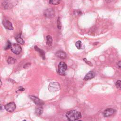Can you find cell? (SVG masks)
Returning a JSON list of instances; mask_svg holds the SVG:
<instances>
[{
	"label": "cell",
	"mask_w": 121,
	"mask_h": 121,
	"mask_svg": "<svg viewBox=\"0 0 121 121\" xmlns=\"http://www.w3.org/2000/svg\"><path fill=\"white\" fill-rule=\"evenodd\" d=\"M15 39L17 41V42H18V43H20L21 44H24L25 43V42L24 41V40L23 39V38L21 37V34H19L18 35H17Z\"/></svg>",
	"instance_id": "9a60e30c"
},
{
	"label": "cell",
	"mask_w": 121,
	"mask_h": 121,
	"mask_svg": "<svg viewBox=\"0 0 121 121\" xmlns=\"http://www.w3.org/2000/svg\"><path fill=\"white\" fill-rule=\"evenodd\" d=\"M67 64L64 62H60L58 65V73L60 75H63L67 69Z\"/></svg>",
	"instance_id": "277c9868"
},
{
	"label": "cell",
	"mask_w": 121,
	"mask_h": 121,
	"mask_svg": "<svg viewBox=\"0 0 121 121\" xmlns=\"http://www.w3.org/2000/svg\"><path fill=\"white\" fill-rule=\"evenodd\" d=\"M34 48H35V49L36 51H37L39 52L40 55L43 58V59L44 60L45 59V52H44L43 50H42L41 49H40L37 46H34Z\"/></svg>",
	"instance_id": "7c38bea8"
},
{
	"label": "cell",
	"mask_w": 121,
	"mask_h": 121,
	"mask_svg": "<svg viewBox=\"0 0 121 121\" xmlns=\"http://www.w3.org/2000/svg\"><path fill=\"white\" fill-rule=\"evenodd\" d=\"M11 46V43H10L9 41H7V44L6 46V47H5V50L9 49L10 48Z\"/></svg>",
	"instance_id": "44dd1931"
},
{
	"label": "cell",
	"mask_w": 121,
	"mask_h": 121,
	"mask_svg": "<svg viewBox=\"0 0 121 121\" xmlns=\"http://www.w3.org/2000/svg\"><path fill=\"white\" fill-rule=\"evenodd\" d=\"M20 91H23L24 90H25V89L23 88V87H22V86H20V87H19V89Z\"/></svg>",
	"instance_id": "d4e9b609"
},
{
	"label": "cell",
	"mask_w": 121,
	"mask_h": 121,
	"mask_svg": "<svg viewBox=\"0 0 121 121\" xmlns=\"http://www.w3.org/2000/svg\"><path fill=\"white\" fill-rule=\"evenodd\" d=\"M46 44L48 46H51L52 44V38L50 35H47L46 37Z\"/></svg>",
	"instance_id": "2e32d148"
},
{
	"label": "cell",
	"mask_w": 121,
	"mask_h": 121,
	"mask_svg": "<svg viewBox=\"0 0 121 121\" xmlns=\"http://www.w3.org/2000/svg\"><path fill=\"white\" fill-rule=\"evenodd\" d=\"M29 97L30 99H31L34 102V103L38 106H42L44 104V103L42 100L36 96H29Z\"/></svg>",
	"instance_id": "ba28073f"
},
{
	"label": "cell",
	"mask_w": 121,
	"mask_h": 121,
	"mask_svg": "<svg viewBox=\"0 0 121 121\" xmlns=\"http://www.w3.org/2000/svg\"><path fill=\"white\" fill-rule=\"evenodd\" d=\"M3 25L7 29L9 30H13V27L12 26V23L8 20L7 19H4L3 22H2Z\"/></svg>",
	"instance_id": "9c48e42d"
},
{
	"label": "cell",
	"mask_w": 121,
	"mask_h": 121,
	"mask_svg": "<svg viewBox=\"0 0 121 121\" xmlns=\"http://www.w3.org/2000/svg\"><path fill=\"white\" fill-rule=\"evenodd\" d=\"M55 12L52 9H46L44 12V15L47 18H52L54 16Z\"/></svg>",
	"instance_id": "52a82bcc"
},
{
	"label": "cell",
	"mask_w": 121,
	"mask_h": 121,
	"mask_svg": "<svg viewBox=\"0 0 121 121\" xmlns=\"http://www.w3.org/2000/svg\"><path fill=\"white\" fill-rule=\"evenodd\" d=\"M10 49L11 51L16 54H19L22 51V48L21 46L17 43H14L11 45Z\"/></svg>",
	"instance_id": "5b68a950"
},
{
	"label": "cell",
	"mask_w": 121,
	"mask_h": 121,
	"mask_svg": "<svg viewBox=\"0 0 121 121\" xmlns=\"http://www.w3.org/2000/svg\"><path fill=\"white\" fill-rule=\"evenodd\" d=\"M116 86L119 88V89H121V81L120 80H117L115 83Z\"/></svg>",
	"instance_id": "ffe728a7"
},
{
	"label": "cell",
	"mask_w": 121,
	"mask_h": 121,
	"mask_svg": "<svg viewBox=\"0 0 121 121\" xmlns=\"http://www.w3.org/2000/svg\"><path fill=\"white\" fill-rule=\"evenodd\" d=\"M66 117L69 121H76L81 117V113L76 110H72L67 112Z\"/></svg>",
	"instance_id": "6da1fadb"
},
{
	"label": "cell",
	"mask_w": 121,
	"mask_h": 121,
	"mask_svg": "<svg viewBox=\"0 0 121 121\" xmlns=\"http://www.w3.org/2000/svg\"><path fill=\"white\" fill-rule=\"evenodd\" d=\"M61 1V0H49V3L51 5H56L59 4Z\"/></svg>",
	"instance_id": "ac0fdd59"
},
{
	"label": "cell",
	"mask_w": 121,
	"mask_h": 121,
	"mask_svg": "<svg viewBox=\"0 0 121 121\" xmlns=\"http://www.w3.org/2000/svg\"><path fill=\"white\" fill-rule=\"evenodd\" d=\"M60 86L58 83L56 82H51L48 86V89L51 92H56L60 90Z\"/></svg>",
	"instance_id": "3957f363"
},
{
	"label": "cell",
	"mask_w": 121,
	"mask_h": 121,
	"mask_svg": "<svg viewBox=\"0 0 121 121\" xmlns=\"http://www.w3.org/2000/svg\"><path fill=\"white\" fill-rule=\"evenodd\" d=\"M60 17H59L58 20H57V26H58V27L59 29H60L61 28V23H60Z\"/></svg>",
	"instance_id": "603a6c76"
},
{
	"label": "cell",
	"mask_w": 121,
	"mask_h": 121,
	"mask_svg": "<svg viewBox=\"0 0 121 121\" xmlns=\"http://www.w3.org/2000/svg\"><path fill=\"white\" fill-rule=\"evenodd\" d=\"M121 62L120 60L118 62H117V66H118V67L119 69H121Z\"/></svg>",
	"instance_id": "cb8c5ba5"
},
{
	"label": "cell",
	"mask_w": 121,
	"mask_h": 121,
	"mask_svg": "<svg viewBox=\"0 0 121 121\" xmlns=\"http://www.w3.org/2000/svg\"><path fill=\"white\" fill-rule=\"evenodd\" d=\"M55 55L59 58H61V59H65L66 57V53L62 51H57Z\"/></svg>",
	"instance_id": "4fadbf2b"
},
{
	"label": "cell",
	"mask_w": 121,
	"mask_h": 121,
	"mask_svg": "<svg viewBox=\"0 0 121 121\" xmlns=\"http://www.w3.org/2000/svg\"><path fill=\"white\" fill-rule=\"evenodd\" d=\"M43 112V108L42 106H38L35 108V113L37 115H40Z\"/></svg>",
	"instance_id": "5bb4252c"
},
{
	"label": "cell",
	"mask_w": 121,
	"mask_h": 121,
	"mask_svg": "<svg viewBox=\"0 0 121 121\" xmlns=\"http://www.w3.org/2000/svg\"><path fill=\"white\" fill-rule=\"evenodd\" d=\"M3 106L2 105H1V104H0V111H2V110H3Z\"/></svg>",
	"instance_id": "484cf974"
},
{
	"label": "cell",
	"mask_w": 121,
	"mask_h": 121,
	"mask_svg": "<svg viewBox=\"0 0 121 121\" xmlns=\"http://www.w3.org/2000/svg\"><path fill=\"white\" fill-rule=\"evenodd\" d=\"M16 108V104L14 102H10L8 104H7L5 106V109L6 110L9 112H12L14 111Z\"/></svg>",
	"instance_id": "8992f818"
},
{
	"label": "cell",
	"mask_w": 121,
	"mask_h": 121,
	"mask_svg": "<svg viewBox=\"0 0 121 121\" xmlns=\"http://www.w3.org/2000/svg\"><path fill=\"white\" fill-rule=\"evenodd\" d=\"M16 59L11 57H9L7 60V62L9 64H13L16 62Z\"/></svg>",
	"instance_id": "e0dca14e"
},
{
	"label": "cell",
	"mask_w": 121,
	"mask_h": 121,
	"mask_svg": "<svg viewBox=\"0 0 121 121\" xmlns=\"http://www.w3.org/2000/svg\"><path fill=\"white\" fill-rule=\"evenodd\" d=\"M18 2L17 0H4L2 2V7L6 9H9L16 6Z\"/></svg>",
	"instance_id": "7a4b0ae2"
},
{
	"label": "cell",
	"mask_w": 121,
	"mask_h": 121,
	"mask_svg": "<svg viewBox=\"0 0 121 121\" xmlns=\"http://www.w3.org/2000/svg\"><path fill=\"white\" fill-rule=\"evenodd\" d=\"M95 76V73L93 71H90L86 75L85 77H84V79L86 80H87L92 79L93 78H94Z\"/></svg>",
	"instance_id": "8fae6325"
},
{
	"label": "cell",
	"mask_w": 121,
	"mask_h": 121,
	"mask_svg": "<svg viewBox=\"0 0 121 121\" xmlns=\"http://www.w3.org/2000/svg\"><path fill=\"white\" fill-rule=\"evenodd\" d=\"M115 112V110L112 108H108L105 110L103 112V115L104 117H108L112 115Z\"/></svg>",
	"instance_id": "30bf717a"
},
{
	"label": "cell",
	"mask_w": 121,
	"mask_h": 121,
	"mask_svg": "<svg viewBox=\"0 0 121 121\" xmlns=\"http://www.w3.org/2000/svg\"><path fill=\"white\" fill-rule=\"evenodd\" d=\"M83 60H84L87 64H88V65H89V66H93L92 63L90 61H88L86 58H84V59H83Z\"/></svg>",
	"instance_id": "7402d4cb"
},
{
	"label": "cell",
	"mask_w": 121,
	"mask_h": 121,
	"mask_svg": "<svg viewBox=\"0 0 121 121\" xmlns=\"http://www.w3.org/2000/svg\"><path fill=\"white\" fill-rule=\"evenodd\" d=\"M1 85H2V82L0 80V87L1 86Z\"/></svg>",
	"instance_id": "4316f807"
},
{
	"label": "cell",
	"mask_w": 121,
	"mask_h": 121,
	"mask_svg": "<svg viewBox=\"0 0 121 121\" xmlns=\"http://www.w3.org/2000/svg\"><path fill=\"white\" fill-rule=\"evenodd\" d=\"M75 45L78 49H80L81 48V41H78L76 43Z\"/></svg>",
	"instance_id": "d6986e66"
},
{
	"label": "cell",
	"mask_w": 121,
	"mask_h": 121,
	"mask_svg": "<svg viewBox=\"0 0 121 121\" xmlns=\"http://www.w3.org/2000/svg\"></svg>",
	"instance_id": "83f0119b"
}]
</instances>
